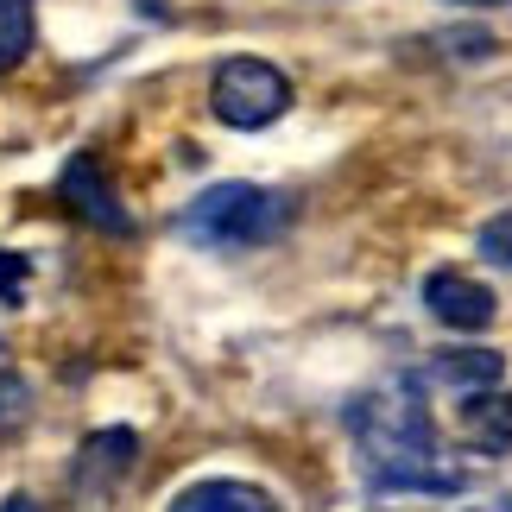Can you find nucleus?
Here are the masks:
<instances>
[{"mask_svg":"<svg viewBox=\"0 0 512 512\" xmlns=\"http://www.w3.org/2000/svg\"><path fill=\"white\" fill-rule=\"evenodd\" d=\"M348 437H354V456H361V475L380 494H456L468 481L449 462L418 380H386L361 392L348 405Z\"/></svg>","mask_w":512,"mask_h":512,"instance_id":"f257e3e1","label":"nucleus"},{"mask_svg":"<svg viewBox=\"0 0 512 512\" xmlns=\"http://www.w3.org/2000/svg\"><path fill=\"white\" fill-rule=\"evenodd\" d=\"M285 196L266 190V184H209L196 203L184 209V241L190 247H209V253H247V247H266L272 234L285 228Z\"/></svg>","mask_w":512,"mask_h":512,"instance_id":"f03ea898","label":"nucleus"},{"mask_svg":"<svg viewBox=\"0 0 512 512\" xmlns=\"http://www.w3.org/2000/svg\"><path fill=\"white\" fill-rule=\"evenodd\" d=\"M209 108L234 133H260L291 108V76L279 64H266V57H228L209 76Z\"/></svg>","mask_w":512,"mask_h":512,"instance_id":"7ed1b4c3","label":"nucleus"},{"mask_svg":"<svg viewBox=\"0 0 512 512\" xmlns=\"http://www.w3.org/2000/svg\"><path fill=\"white\" fill-rule=\"evenodd\" d=\"M57 190H64V203L83 215V222H95L102 234H127L133 228V215L121 209V196H114V184L102 177V159H95V152H76L64 165V177H57Z\"/></svg>","mask_w":512,"mask_h":512,"instance_id":"20e7f679","label":"nucleus"},{"mask_svg":"<svg viewBox=\"0 0 512 512\" xmlns=\"http://www.w3.org/2000/svg\"><path fill=\"white\" fill-rule=\"evenodd\" d=\"M424 310L437 317L443 329H462V336H475V329L494 323V291L475 285L468 272H430L424 279Z\"/></svg>","mask_w":512,"mask_h":512,"instance_id":"39448f33","label":"nucleus"},{"mask_svg":"<svg viewBox=\"0 0 512 512\" xmlns=\"http://www.w3.org/2000/svg\"><path fill=\"white\" fill-rule=\"evenodd\" d=\"M133 456H140V437H133V430H95V437L76 449L70 481L83 487V494H114V481L133 468Z\"/></svg>","mask_w":512,"mask_h":512,"instance_id":"423d86ee","label":"nucleus"},{"mask_svg":"<svg viewBox=\"0 0 512 512\" xmlns=\"http://www.w3.org/2000/svg\"><path fill=\"white\" fill-rule=\"evenodd\" d=\"M165 512H279V500L253 481H196Z\"/></svg>","mask_w":512,"mask_h":512,"instance_id":"0eeeda50","label":"nucleus"},{"mask_svg":"<svg viewBox=\"0 0 512 512\" xmlns=\"http://www.w3.org/2000/svg\"><path fill=\"white\" fill-rule=\"evenodd\" d=\"M462 430L487 449H512V392H462Z\"/></svg>","mask_w":512,"mask_h":512,"instance_id":"6e6552de","label":"nucleus"},{"mask_svg":"<svg viewBox=\"0 0 512 512\" xmlns=\"http://www.w3.org/2000/svg\"><path fill=\"white\" fill-rule=\"evenodd\" d=\"M430 380L462 386V392H487V386H500V354H487V348H456V354H443V361H430Z\"/></svg>","mask_w":512,"mask_h":512,"instance_id":"1a4fd4ad","label":"nucleus"},{"mask_svg":"<svg viewBox=\"0 0 512 512\" xmlns=\"http://www.w3.org/2000/svg\"><path fill=\"white\" fill-rule=\"evenodd\" d=\"M32 51V0H0V76Z\"/></svg>","mask_w":512,"mask_h":512,"instance_id":"9d476101","label":"nucleus"},{"mask_svg":"<svg viewBox=\"0 0 512 512\" xmlns=\"http://www.w3.org/2000/svg\"><path fill=\"white\" fill-rule=\"evenodd\" d=\"M26 411H32V386L19 373H0V430L26 424Z\"/></svg>","mask_w":512,"mask_h":512,"instance_id":"9b49d317","label":"nucleus"},{"mask_svg":"<svg viewBox=\"0 0 512 512\" xmlns=\"http://www.w3.org/2000/svg\"><path fill=\"white\" fill-rule=\"evenodd\" d=\"M481 253H487V266L512 272V209H506V215H494V222L481 228Z\"/></svg>","mask_w":512,"mask_h":512,"instance_id":"f8f14e48","label":"nucleus"},{"mask_svg":"<svg viewBox=\"0 0 512 512\" xmlns=\"http://www.w3.org/2000/svg\"><path fill=\"white\" fill-rule=\"evenodd\" d=\"M19 279H26V260L0 253V298H7V304H19Z\"/></svg>","mask_w":512,"mask_h":512,"instance_id":"ddd939ff","label":"nucleus"},{"mask_svg":"<svg viewBox=\"0 0 512 512\" xmlns=\"http://www.w3.org/2000/svg\"><path fill=\"white\" fill-rule=\"evenodd\" d=\"M0 512H45V506H38V500H32V494H13V500H7V506H0Z\"/></svg>","mask_w":512,"mask_h":512,"instance_id":"4468645a","label":"nucleus"},{"mask_svg":"<svg viewBox=\"0 0 512 512\" xmlns=\"http://www.w3.org/2000/svg\"><path fill=\"white\" fill-rule=\"evenodd\" d=\"M475 512H512V494H500L494 506H475Z\"/></svg>","mask_w":512,"mask_h":512,"instance_id":"2eb2a0df","label":"nucleus"},{"mask_svg":"<svg viewBox=\"0 0 512 512\" xmlns=\"http://www.w3.org/2000/svg\"><path fill=\"white\" fill-rule=\"evenodd\" d=\"M456 7H506V0H456Z\"/></svg>","mask_w":512,"mask_h":512,"instance_id":"dca6fc26","label":"nucleus"}]
</instances>
